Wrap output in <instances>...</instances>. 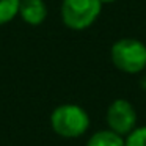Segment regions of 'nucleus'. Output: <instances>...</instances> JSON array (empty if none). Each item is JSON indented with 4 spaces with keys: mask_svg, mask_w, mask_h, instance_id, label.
<instances>
[{
    "mask_svg": "<svg viewBox=\"0 0 146 146\" xmlns=\"http://www.w3.org/2000/svg\"><path fill=\"white\" fill-rule=\"evenodd\" d=\"M110 57L119 71L137 74L146 68V44L135 38H123L111 46Z\"/></svg>",
    "mask_w": 146,
    "mask_h": 146,
    "instance_id": "obj_1",
    "label": "nucleus"
},
{
    "mask_svg": "<svg viewBox=\"0 0 146 146\" xmlns=\"http://www.w3.org/2000/svg\"><path fill=\"white\" fill-rule=\"evenodd\" d=\"M50 124L52 129L60 137L76 138L86 132L90 126V118L82 107L74 104H64L52 111Z\"/></svg>",
    "mask_w": 146,
    "mask_h": 146,
    "instance_id": "obj_2",
    "label": "nucleus"
},
{
    "mask_svg": "<svg viewBox=\"0 0 146 146\" xmlns=\"http://www.w3.org/2000/svg\"><path fill=\"white\" fill-rule=\"evenodd\" d=\"M102 10L101 0H63L61 19L71 30H85L94 24Z\"/></svg>",
    "mask_w": 146,
    "mask_h": 146,
    "instance_id": "obj_3",
    "label": "nucleus"
},
{
    "mask_svg": "<svg viewBox=\"0 0 146 146\" xmlns=\"http://www.w3.org/2000/svg\"><path fill=\"white\" fill-rule=\"evenodd\" d=\"M107 123L113 132L124 135L130 133L133 130V126L137 123L135 108L126 99H116L113 104L108 107L107 111Z\"/></svg>",
    "mask_w": 146,
    "mask_h": 146,
    "instance_id": "obj_4",
    "label": "nucleus"
},
{
    "mask_svg": "<svg viewBox=\"0 0 146 146\" xmlns=\"http://www.w3.org/2000/svg\"><path fill=\"white\" fill-rule=\"evenodd\" d=\"M17 14L29 25H39L47 17V7L44 0H21Z\"/></svg>",
    "mask_w": 146,
    "mask_h": 146,
    "instance_id": "obj_5",
    "label": "nucleus"
},
{
    "mask_svg": "<svg viewBox=\"0 0 146 146\" xmlns=\"http://www.w3.org/2000/svg\"><path fill=\"white\" fill-rule=\"evenodd\" d=\"M86 146H124V141L119 133L113 130H101L88 140Z\"/></svg>",
    "mask_w": 146,
    "mask_h": 146,
    "instance_id": "obj_6",
    "label": "nucleus"
},
{
    "mask_svg": "<svg viewBox=\"0 0 146 146\" xmlns=\"http://www.w3.org/2000/svg\"><path fill=\"white\" fill-rule=\"evenodd\" d=\"M21 0H0V25L11 22L19 13Z\"/></svg>",
    "mask_w": 146,
    "mask_h": 146,
    "instance_id": "obj_7",
    "label": "nucleus"
},
{
    "mask_svg": "<svg viewBox=\"0 0 146 146\" xmlns=\"http://www.w3.org/2000/svg\"><path fill=\"white\" fill-rule=\"evenodd\" d=\"M124 146H146V127H140L129 133Z\"/></svg>",
    "mask_w": 146,
    "mask_h": 146,
    "instance_id": "obj_8",
    "label": "nucleus"
},
{
    "mask_svg": "<svg viewBox=\"0 0 146 146\" xmlns=\"http://www.w3.org/2000/svg\"><path fill=\"white\" fill-rule=\"evenodd\" d=\"M102 3H113V2H116V0H101Z\"/></svg>",
    "mask_w": 146,
    "mask_h": 146,
    "instance_id": "obj_9",
    "label": "nucleus"
}]
</instances>
